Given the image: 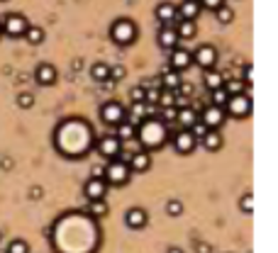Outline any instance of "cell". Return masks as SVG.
Listing matches in <instances>:
<instances>
[{"mask_svg": "<svg viewBox=\"0 0 278 253\" xmlns=\"http://www.w3.org/2000/svg\"><path fill=\"white\" fill-rule=\"evenodd\" d=\"M54 246L59 253H93L98 246V226L91 214L71 212L56 222Z\"/></svg>", "mask_w": 278, "mask_h": 253, "instance_id": "6da1fadb", "label": "cell"}, {"mask_svg": "<svg viewBox=\"0 0 278 253\" xmlns=\"http://www.w3.org/2000/svg\"><path fill=\"white\" fill-rule=\"evenodd\" d=\"M95 144V136H93V129L86 120H64L61 124L56 126L54 132V146L56 151L66 158H81L86 156Z\"/></svg>", "mask_w": 278, "mask_h": 253, "instance_id": "7a4b0ae2", "label": "cell"}, {"mask_svg": "<svg viewBox=\"0 0 278 253\" xmlns=\"http://www.w3.org/2000/svg\"><path fill=\"white\" fill-rule=\"evenodd\" d=\"M134 139H139L142 148L147 151H156L168 142V129H166V122H161L159 117H147L137 124V134Z\"/></svg>", "mask_w": 278, "mask_h": 253, "instance_id": "3957f363", "label": "cell"}, {"mask_svg": "<svg viewBox=\"0 0 278 253\" xmlns=\"http://www.w3.org/2000/svg\"><path fill=\"white\" fill-rule=\"evenodd\" d=\"M137 34H139V30H137L134 20H130V18H120L110 24V39L117 46H130V44H134Z\"/></svg>", "mask_w": 278, "mask_h": 253, "instance_id": "277c9868", "label": "cell"}, {"mask_svg": "<svg viewBox=\"0 0 278 253\" xmlns=\"http://www.w3.org/2000/svg\"><path fill=\"white\" fill-rule=\"evenodd\" d=\"M130 166H127V161H122L120 156L117 158H110V163H108V168H105V182L108 185H127L130 182Z\"/></svg>", "mask_w": 278, "mask_h": 253, "instance_id": "5b68a950", "label": "cell"}, {"mask_svg": "<svg viewBox=\"0 0 278 253\" xmlns=\"http://www.w3.org/2000/svg\"><path fill=\"white\" fill-rule=\"evenodd\" d=\"M224 114L229 117H237V120H246L251 114V98L246 92H239V95H229L227 105H224Z\"/></svg>", "mask_w": 278, "mask_h": 253, "instance_id": "8992f818", "label": "cell"}, {"mask_svg": "<svg viewBox=\"0 0 278 253\" xmlns=\"http://www.w3.org/2000/svg\"><path fill=\"white\" fill-rule=\"evenodd\" d=\"M125 117H127V110L122 108V102H117V100H108V102L100 105V120H103L105 124L117 126Z\"/></svg>", "mask_w": 278, "mask_h": 253, "instance_id": "52a82bcc", "label": "cell"}, {"mask_svg": "<svg viewBox=\"0 0 278 253\" xmlns=\"http://www.w3.org/2000/svg\"><path fill=\"white\" fill-rule=\"evenodd\" d=\"M27 24H30V22H27L25 15H20V12H10V15H5V20L0 22V32H5L8 36L18 39V36L25 34Z\"/></svg>", "mask_w": 278, "mask_h": 253, "instance_id": "ba28073f", "label": "cell"}, {"mask_svg": "<svg viewBox=\"0 0 278 253\" xmlns=\"http://www.w3.org/2000/svg\"><path fill=\"white\" fill-rule=\"evenodd\" d=\"M93 146L98 148V154H100L103 158H108V161H110V158H117V156L122 154V146H125V144H122V142H120L115 134H110V136H103V139H98V142H95Z\"/></svg>", "mask_w": 278, "mask_h": 253, "instance_id": "9c48e42d", "label": "cell"}, {"mask_svg": "<svg viewBox=\"0 0 278 253\" xmlns=\"http://www.w3.org/2000/svg\"><path fill=\"white\" fill-rule=\"evenodd\" d=\"M193 54V64H198L200 68H215V64H217V49L212 46V44H200L195 52H190Z\"/></svg>", "mask_w": 278, "mask_h": 253, "instance_id": "30bf717a", "label": "cell"}, {"mask_svg": "<svg viewBox=\"0 0 278 253\" xmlns=\"http://www.w3.org/2000/svg\"><path fill=\"white\" fill-rule=\"evenodd\" d=\"M108 182H105V178H100V176H91L88 180H86V185H83V195L88 198V202H93V200H105V192H108Z\"/></svg>", "mask_w": 278, "mask_h": 253, "instance_id": "8fae6325", "label": "cell"}, {"mask_svg": "<svg viewBox=\"0 0 278 253\" xmlns=\"http://www.w3.org/2000/svg\"><path fill=\"white\" fill-rule=\"evenodd\" d=\"M207 129H220V126L227 122V114H224V108H217V105H207L203 110V114L198 117Z\"/></svg>", "mask_w": 278, "mask_h": 253, "instance_id": "7c38bea8", "label": "cell"}, {"mask_svg": "<svg viewBox=\"0 0 278 253\" xmlns=\"http://www.w3.org/2000/svg\"><path fill=\"white\" fill-rule=\"evenodd\" d=\"M198 146L195 142V136L190 134V129H178L176 134H173V148H176V154H193V148Z\"/></svg>", "mask_w": 278, "mask_h": 253, "instance_id": "4fadbf2b", "label": "cell"}, {"mask_svg": "<svg viewBox=\"0 0 278 253\" xmlns=\"http://www.w3.org/2000/svg\"><path fill=\"white\" fill-rule=\"evenodd\" d=\"M127 166H130L132 173H144L151 168V151L147 148H139V151H134L132 156H127Z\"/></svg>", "mask_w": 278, "mask_h": 253, "instance_id": "5bb4252c", "label": "cell"}, {"mask_svg": "<svg viewBox=\"0 0 278 253\" xmlns=\"http://www.w3.org/2000/svg\"><path fill=\"white\" fill-rule=\"evenodd\" d=\"M171 68L173 71H188L190 66H193V54L188 52V49H183V46H176V49H171Z\"/></svg>", "mask_w": 278, "mask_h": 253, "instance_id": "9a60e30c", "label": "cell"}, {"mask_svg": "<svg viewBox=\"0 0 278 253\" xmlns=\"http://www.w3.org/2000/svg\"><path fill=\"white\" fill-rule=\"evenodd\" d=\"M156 42H159L161 49H168V52H171V49L178 46L181 39L176 34V27H173V24H161V27H159V34H156Z\"/></svg>", "mask_w": 278, "mask_h": 253, "instance_id": "2e32d148", "label": "cell"}, {"mask_svg": "<svg viewBox=\"0 0 278 253\" xmlns=\"http://www.w3.org/2000/svg\"><path fill=\"white\" fill-rule=\"evenodd\" d=\"M154 15H156V20H159V24H173V22H178V10H176V5L168 2V0L156 5Z\"/></svg>", "mask_w": 278, "mask_h": 253, "instance_id": "e0dca14e", "label": "cell"}, {"mask_svg": "<svg viewBox=\"0 0 278 253\" xmlns=\"http://www.w3.org/2000/svg\"><path fill=\"white\" fill-rule=\"evenodd\" d=\"M56 78H59V71L52 64H39L37 71H35V80H37L39 86H54Z\"/></svg>", "mask_w": 278, "mask_h": 253, "instance_id": "ac0fdd59", "label": "cell"}, {"mask_svg": "<svg viewBox=\"0 0 278 253\" xmlns=\"http://www.w3.org/2000/svg\"><path fill=\"white\" fill-rule=\"evenodd\" d=\"M176 10H178V20H198L203 8L198 0H183L181 5H176Z\"/></svg>", "mask_w": 278, "mask_h": 253, "instance_id": "d6986e66", "label": "cell"}, {"mask_svg": "<svg viewBox=\"0 0 278 253\" xmlns=\"http://www.w3.org/2000/svg\"><path fill=\"white\" fill-rule=\"evenodd\" d=\"M125 224H127L130 229H144V226H147V212H144L142 207H132V210H127V214H125Z\"/></svg>", "mask_w": 278, "mask_h": 253, "instance_id": "ffe728a7", "label": "cell"}, {"mask_svg": "<svg viewBox=\"0 0 278 253\" xmlns=\"http://www.w3.org/2000/svg\"><path fill=\"white\" fill-rule=\"evenodd\" d=\"M200 144H203L207 151H220V148H222V144H224L220 129H207V134L200 139Z\"/></svg>", "mask_w": 278, "mask_h": 253, "instance_id": "44dd1931", "label": "cell"}, {"mask_svg": "<svg viewBox=\"0 0 278 253\" xmlns=\"http://www.w3.org/2000/svg\"><path fill=\"white\" fill-rule=\"evenodd\" d=\"M176 122H178V126L181 129H190V124L193 122H198V112L193 108H178V112H176Z\"/></svg>", "mask_w": 278, "mask_h": 253, "instance_id": "7402d4cb", "label": "cell"}, {"mask_svg": "<svg viewBox=\"0 0 278 253\" xmlns=\"http://www.w3.org/2000/svg\"><path fill=\"white\" fill-rule=\"evenodd\" d=\"M224 80H227V78H224L220 71H215V68H207L205 76H203V83H205L207 90H217V88H222Z\"/></svg>", "mask_w": 278, "mask_h": 253, "instance_id": "603a6c76", "label": "cell"}, {"mask_svg": "<svg viewBox=\"0 0 278 253\" xmlns=\"http://www.w3.org/2000/svg\"><path fill=\"white\" fill-rule=\"evenodd\" d=\"M176 27V34L178 39H193L195 32H198V24H195V20H178V24H173Z\"/></svg>", "mask_w": 278, "mask_h": 253, "instance_id": "cb8c5ba5", "label": "cell"}, {"mask_svg": "<svg viewBox=\"0 0 278 253\" xmlns=\"http://www.w3.org/2000/svg\"><path fill=\"white\" fill-rule=\"evenodd\" d=\"M134 134H137V124H132V122H127V120H122L120 124H117V139L122 142V144H127V142H132L134 139Z\"/></svg>", "mask_w": 278, "mask_h": 253, "instance_id": "d4e9b609", "label": "cell"}, {"mask_svg": "<svg viewBox=\"0 0 278 253\" xmlns=\"http://www.w3.org/2000/svg\"><path fill=\"white\" fill-rule=\"evenodd\" d=\"M181 86V73L173 71V68H166V71L161 73V88H166V90H176Z\"/></svg>", "mask_w": 278, "mask_h": 253, "instance_id": "484cf974", "label": "cell"}, {"mask_svg": "<svg viewBox=\"0 0 278 253\" xmlns=\"http://www.w3.org/2000/svg\"><path fill=\"white\" fill-rule=\"evenodd\" d=\"M25 39H27V44H32V46H39L42 42H44V30L42 27H37V24H27V30H25Z\"/></svg>", "mask_w": 278, "mask_h": 253, "instance_id": "4316f807", "label": "cell"}, {"mask_svg": "<svg viewBox=\"0 0 278 253\" xmlns=\"http://www.w3.org/2000/svg\"><path fill=\"white\" fill-rule=\"evenodd\" d=\"M91 76H93V80H98V83L110 80V66H108V64H103V61H98V64H93Z\"/></svg>", "mask_w": 278, "mask_h": 253, "instance_id": "83f0119b", "label": "cell"}, {"mask_svg": "<svg viewBox=\"0 0 278 253\" xmlns=\"http://www.w3.org/2000/svg\"><path fill=\"white\" fill-rule=\"evenodd\" d=\"M108 212H110V207H108V202H105V200H93L91 207H88V214H91L93 219L105 217Z\"/></svg>", "mask_w": 278, "mask_h": 253, "instance_id": "f1b7e54d", "label": "cell"}, {"mask_svg": "<svg viewBox=\"0 0 278 253\" xmlns=\"http://www.w3.org/2000/svg\"><path fill=\"white\" fill-rule=\"evenodd\" d=\"M156 108H176V90H166V88H161Z\"/></svg>", "mask_w": 278, "mask_h": 253, "instance_id": "f546056e", "label": "cell"}, {"mask_svg": "<svg viewBox=\"0 0 278 253\" xmlns=\"http://www.w3.org/2000/svg\"><path fill=\"white\" fill-rule=\"evenodd\" d=\"M215 18H217L220 24H229V22L234 20V10H232L229 5H220V8L215 10Z\"/></svg>", "mask_w": 278, "mask_h": 253, "instance_id": "4dcf8cb0", "label": "cell"}, {"mask_svg": "<svg viewBox=\"0 0 278 253\" xmlns=\"http://www.w3.org/2000/svg\"><path fill=\"white\" fill-rule=\"evenodd\" d=\"M222 88L229 92V95H239V92H246V86H244V80H241V78H232V80H224Z\"/></svg>", "mask_w": 278, "mask_h": 253, "instance_id": "1f68e13d", "label": "cell"}, {"mask_svg": "<svg viewBox=\"0 0 278 253\" xmlns=\"http://www.w3.org/2000/svg\"><path fill=\"white\" fill-rule=\"evenodd\" d=\"M229 100V92L224 88H217V90H210V105H217V108H224Z\"/></svg>", "mask_w": 278, "mask_h": 253, "instance_id": "d6a6232c", "label": "cell"}, {"mask_svg": "<svg viewBox=\"0 0 278 253\" xmlns=\"http://www.w3.org/2000/svg\"><path fill=\"white\" fill-rule=\"evenodd\" d=\"M8 253H30V246H27V241H22V238H15V241H10V246H8Z\"/></svg>", "mask_w": 278, "mask_h": 253, "instance_id": "836d02e7", "label": "cell"}, {"mask_svg": "<svg viewBox=\"0 0 278 253\" xmlns=\"http://www.w3.org/2000/svg\"><path fill=\"white\" fill-rule=\"evenodd\" d=\"M190 134L195 136V142H200V139H203L205 134H207V126H205L203 122L198 120V122H193V124H190Z\"/></svg>", "mask_w": 278, "mask_h": 253, "instance_id": "e575fe53", "label": "cell"}, {"mask_svg": "<svg viewBox=\"0 0 278 253\" xmlns=\"http://www.w3.org/2000/svg\"><path fill=\"white\" fill-rule=\"evenodd\" d=\"M18 105L22 110H30L32 105H35V95H32V92H20V95H18Z\"/></svg>", "mask_w": 278, "mask_h": 253, "instance_id": "d590c367", "label": "cell"}, {"mask_svg": "<svg viewBox=\"0 0 278 253\" xmlns=\"http://www.w3.org/2000/svg\"><path fill=\"white\" fill-rule=\"evenodd\" d=\"M166 212H168V217H178V214L183 212V204H181V200H168Z\"/></svg>", "mask_w": 278, "mask_h": 253, "instance_id": "8d00e7d4", "label": "cell"}, {"mask_svg": "<svg viewBox=\"0 0 278 253\" xmlns=\"http://www.w3.org/2000/svg\"><path fill=\"white\" fill-rule=\"evenodd\" d=\"M144 92H147L144 86H134V88L130 90V100L132 102H144Z\"/></svg>", "mask_w": 278, "mask_h": 253, "instance_id": "74e56055", "label": "cell"}, {"mask_svg": "<svg viewBox=\"0 0 278 253\" xmlns=\"http://www.w3.org/2000/svg\"><path fill=\"white\" fill-rule=\"evenodd\" d=\"M239 207H241V212H244V214H251V212H254V198H251V195L246 192V195L241 198Z\"/></svg>", "mask_w": 278, "mask_h": 253, "instance_id": "f35d334b", "label": "cell"}, {"mask_svg": "<svg viewBox=\"0 0 278 253\" xmlns=\"http://www.w3.org/2000/svg\"><path fill=\"white\" fill-rule=\"evenodd\" d=\"M176 112H178V108H161L159 120L161 122H176Z\"/></svg>", "mask_w": 278, "mask_h": 253, "instance_id": "ab89813d", "label": "cell"}, {"mask_svg": "<svg viewBox=\"0 0 278 253\" xmlns=\"http://www.w3.org/2000/svg\"><path fill=\"white\" fill-rule=\"evenodd\" d=\"M127 76L125 66H110V80H122Z\"/></svg>", "mask_w": 278, "mask_h": 253, "instance_id": "60d3db41", "label": "cell"}, {"mask_svg": "<svg viewBox=\"0 0 278 253\" xmlns=\"http://www.w3.org/2000/svg\"><path fill=\"white\" fill-rule=\"evenodd\" d=\"M198 2H200V8H205V10H212V12H215L220 5H224V0H198Z\"/></svg>", "mask_w": 278, "mask_h": 253, "instance_id": "b9f144b4", "label": "cell"}, {"mask_svg": "<svg viewBox=\"0 0 278 253\" xmlns=\"http://www.w3.org/2000/svg\"><path fill=\"white\" fill-rule=\"evenodd\" d=\"M168 253H183V251H181V248H176V246H173V248H168Z\"/></svg>", "mask_w": 278, "mask_h": 253, "instance_id": "7bdbcfd3", "label": "cell"}, {"mask_svg": "<svg viewBox=\"0 0 278 253\" xmlns=\"http://www.w3.org/2000/svg\"><path fill=\"white\" fill-rule=\"evenodd\" d=\"M0 34H3V32H0Z\"/></svg>", "mask_w": 278, "mask_h": 253, "instance_id": "ee69618b", "label": "cell"}]
</instances>
